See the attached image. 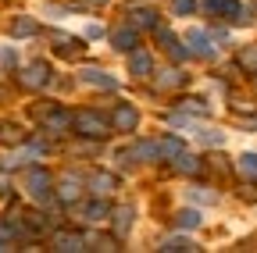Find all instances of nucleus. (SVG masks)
<instances>
[{"label":"nucleus","instance_id":"1","mask_svg":"<svg viewBox=\"0 0 257 253\" xmlns=\"http://www.w3.org/2000/svg\"><path fill=\"white\" fill-rule=\"evenodd\" d=\"M72 125H75V132H79V136H89V139H100V136L111 132V121L100 118L96 111H82V114H75Z\"/></svg>","mask_w":257,"mask_h":253},{"label":"nucleus","instance_id":"2","mask_svg":"<svg viewBox=\"0 0 257 253\" xmlns=\"http://www.w3.org/2000/svg\"><path fill=\"white\" fill-rule=\"evenodd\" d=\"M111 125H114L118 132H133L136 125H140L136 107H133V104H118V107H114V114H111Z\"/></svg>","mask_w":257,"mask_h":253},{"label":"nucleus","instance_id":"3","mask_svg":"<svg viewBox=\"0 0 257 253\" xmlns=\"http://www.w3.org/2000/svg\"><path fill=\"white\" fill-rule=\"evenodd\" d=\"M29 193L36 196V200H47L50 196V175L43 168H32L29 171Z\"/></svg>","mask_w":257,"mask_h":253},{"label":"nucleus","instance_id":"4","mask_svg":"<svg viewBox=\"0 0 257 253\" xmlns=\"http://www.w3.org/2000/svg\"><path fill=\"white\" fill-rule=\"evenodd\" d=\"M186 40H189V50L197 54V57H214V47H211V36H207V33L193 29V33H189Z\"/></svg>","mask_w":257,"mask_h":253},{"label":"nucleus","instance_id":"5","mask_svg":"<svg viewBox=\"0 0 257 253\" xmlns=\"http://www.w3.org/2000/svg\"><path fill=\"white\" fill-rule=\"evenodd\" d=\"M47 65H43V61H36V65H29L25 72H22V86H29V89H40L43 82H47Z\"/></svg>","mask_w":257,"mask_h":253},{"label":"nucleus","instance_id":"6","mask_svg":"<svg viewBox=\"0 0 257 253\" xmlns=\"http://www.w3.org/2000/svg\"><path fill=\"white\" fill-rule=\"evenodd\" d=\"M111 43H114L118 50H128V54H133V50H136V25L114 29V33H111Z\"/></svg>","mask_w":257,"mask_h":253},{"label":"nucleus","instance_id":"7","mask_svg":"<svg viewBox=\"0 0 257 253\" xmlns=\"http://www.w3.org/2000/svg\"><path fill=\"white\" fill-rule=\"evenodd\" d=\"M128 68H133V75H150L154 72V61H150V54H143V50H133V57H128Z\"/></svg>","mask_w":257,"mask_h":253},{"label":"nucleus","instance_id":"8","mask_svg":"<svg viewBox=\"0 0 257 253\" xmlns=\"http://www.w3.org/2000/svg\"><path fill=\"white\" fill-rule=\"evenodd\" d=\"M157 40H161V43H165V50H168V54H172L175 61H182V57H186V50H182V43H179V40H175V36L168 33V29H157Z\"/></svg>","mask_w":257,"mask_h":253},{"label":"nucleus","instance_id":"9","mask_svg":"<svg viewBox=\"0 0 257 253\" xmlns=\"http://www.w3.org/2000/svg\"><path fill=\"white\" fill-rule=\"evenodd\" d=\"M57 249H64V253H75V249H86V239L82 235H72V232H61L57 239Z\"/></svg>","mask_w":257,"mask_h":253},{"label":"nucleus","instance_id":"10","mask_svg":"<svg viewBox=\"0 0 257 253\" xmlns=\"http://www.w3.org/2000/svg\"><path fill=\"white\" fill-rule=\"evenodd\" d=\"M82 79H86L89 86H100V89H114V86H118V82H114L111 75H104V72H96V68H86V72H82Z\"/></svg>","mask_w":257,"mask_h":253},{"label":"nucleus","instance_id":"11","mask_svg":"<svg viewBox=\"0 0 257 253\" xmlns=\"http://www.w3.org/2000/svg\"><path fill=\"white\" fill-rule=\"evenodd\" d=\"M175 168H179L182 175H197L204 164L197 161V157H189V153H179V157H175Z\"/></svg>","mask_w":257,"mask_h":253},{"label":"nucleus","instance_id":"12","mask_svg":"<svg viewBox=\"0 0 257 253\" xmlns=\"http://www.w3.org/2000/svg\"><path fill=\"white\" fill-rule=\"evenodd\" d=\"M128 225H133V207H118V210H114V232L125 235Z\"/></svg>","mask_w":257,"mask_h":253},{"label":"nucleus","instance_id":"13","mask_svg":"<svg viewBox=\"0 0 257 253\" xmlns=\"http://www.w3.org/2000/svg\"><path fill=\"white\" fill-rule=\"evenodd\" d=\"M157 146H161V157H165V161H175V157L186 150V146H182V139H175V136H172V139H165V143H157Z\"/></svg>","mask_w":257,"mask_h":253},{"label":"nucleus","instance_id":"14","mask_svg":"<svg viewBox=\"0 0 257 253\" xmlns=\"http://www.w3.org/2000/svg\"><path fill=\"white\" fill-rule=\"evenodd\" d=\"M89 185H93L96 196H104V193H111V189H114V178H111V175H93Z\"/></svg>","mask_w":257,"mask_h":253},{"label":"nucleus","instance_id":"15","mask_svg":"<svg viewBox=\"0 0 257 253\" xmlns=\"http://www.w3.org/2000/svg\"><path fill=\"white\" fill-rule=\"evenodd\" d=\"M239 65H243L246 72H253V75H257V47H246V50H239Z\"/></svg>","mask_w":257,"mask_h":253},{"label":"nucleus","instance_id":"16","mask_svg":"<svg viewBox=\"0 0 257 253\" xmlns=\"http://www.w3.org/2000/svg\"><path fill=\"white\" fill-rule=\"evenodd\" d=\"M68 125H72V118L64 114V111H54V114L47 118V129H54V132H57V129L64 132V129H68Z\"/></svg>","mask_w":257,"mask_h":253},{"label":"nucleus","instance_id":"17","mask_svg":"<svg viewBox=\"0 0 257 253\" xmlns=\"http://www.w3.org/2000/svg\"><path fill=\"white\" fill-rule=\"evenodd\" d=\"M133 25H136V29H154V25H157V15H154V11H136V15H133Z\"/></svg>","mask_w":257,"mask_h":253},{"label":"nucleus","instance_id":"18","mask_svg":"<svg viewBox=\"0 0 257 253\" xmlns=\"http://www.w3.org/2000/svg\"><path fill=\"white\" fill-rule=\"evenodd\" d=\"M175 217H179V228H197L200 225V214L197 210H179Z\"/></svg>","mask_w":257,"mask_h":253},{"label":"nucleus","instance_id":"19","mask_svg":"<svg viewBox=\"0 0 257 253\" xmlns=\"http://www.w3.org/2000/svg\"><path fill=\"white\" fill-rule=\"evenodd\" d=\"M11 33H15V36H32V33H36V22H32V18H18V22L11 25Z\"/></svg>","mask_w":257,"mask_h":253},{"label":"nucleus","instance_id":"20","mask_svg":"<svg viewBox=\"0 0 257 253\" xmlns=\"http://www.w3.org/2000/svg\"><path fill=\"white\" fill-rule=\"evenodd\" d=\"M133 153H136V157H143V161H154V157H161V146H157V143H140Z\"/></svg>","mask_w":257,"mask_h":253},{"label":"nucleus","instance_id":"21","mask_svg":"<svg viewBox=\"0 0 257 253\" xmlns=\"http://www.w3.org/2000/svg\"><path fill=\"white\" fill-rule=\"evenodd\" d=\"M239 171H243V175H250V178H257V153L239 157Z\"/></svg>","mask_w":257,"mask_h":253},{"label":"nucleus","instance_id":"22","mask_svg":"<svg viewBox=\"0 0 257 253\" xmlns=\"http://www.w3.org/2000/svg\"><path fill=\"white\" fill-rule=\"evenodd\" d=\"M86 217H89V221H104V217H107V203H100V200L89 203V207H86Z\"/></svg>","mask_w":257,"mask_h":253},{"label":"nucleus","instance_id":"23","mask_svg":"<svg viewBox=\"0 0 257 253\" xmlns=\"http://www.w3.org/2000/svg\"><path fill=\"white\" fill-rule=\"evenodd\" d=\"M57 196L64 200V203H72L75 196H79V189H75V182L68 178V182H61V189H57Z\"/></svg>","mask_w":257,"mask_h":253},{"label":"nucleus","instance_id":"24","mask_svg":"<svg viewBox=\"0 0 257 253\" xmlns=\"http://www.w3.org/2000/svg\"><path fill=\"white\" fill-rule=\"evenodd\" d=\"M161 249H168V253H186V249H193V242H189V239H168Z\"/></svg>","mask_w":257,"mask_h":253},{"label":"nucleus","instance_id":"25","mask_svg":"<svg viewBox=\"0 0 257 253\" xmlns=\"http://www.w3.org/2000/svg\"><path fill=\"white\" fill-rule=\"evenodd\" d=\"M157 86H182V75L179 72H165V75L157 79Z\"/></svg>","mask_w":257,"mask_h":253},{"label":"nucleus","instance_id":"26","mask_svg":"<svg viewBox=\"0 0 257 253\" xmlns=\"http://www.w3.org/2000/svg\"><path fill=\"white\" fill-rule=\"evenodd\" d=\"M175 11H179V15H189V11H193V0H175Z\"/></svg>","mask_w":257,"mask_h":253},{"label":"nucleus","instance_id":"27","mask_svg":"<svg viewBox=\"0 0 257 253\" xmlns=\"http://www.w3.org/2000/svg\"><path fill=\"white\" fill-rule=\"evenodd\" d=\"M229 4H232V0H207V8H211V11H225Z\"/></svg>","mask_w":257,"mask_h":253},{"label":"nucleus","instance_id":"28","mask_svg":"<svg viewBox=\"0 0 257 253\" xmlns=\"http://www.w3.org/2000/svg\"><path fill=\"white\" fill-rule=\"evenodd\" d=\"M186 111H193V114H200V111H204V104H200V100H186Z\"/></svg>","mask_w":257,"mask_h":253},{"label":"nucleus","instance_id":"29","mask_svg":"<svg viewBox=\"0 0 257 253\" xmlns=\"http://www.w3.org/2000/svg\"><path fill=\"white\" fill-rule=\"evenodd\" d=\"M200 139H204V143H221V136H218V132H200Z\"/></svg>","mask_w":257,"mask_h":253}]
</instances>
